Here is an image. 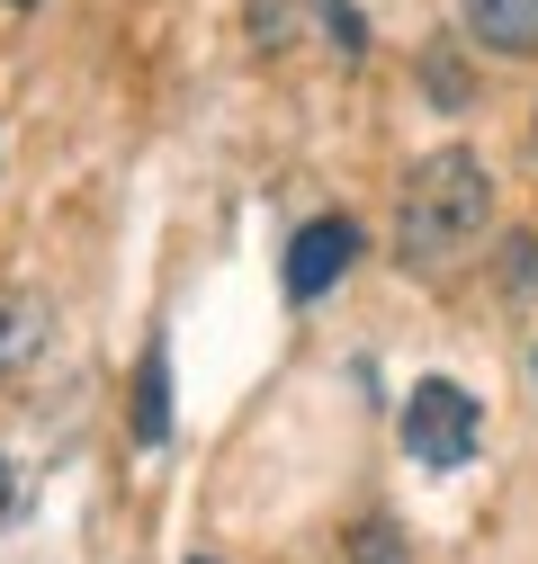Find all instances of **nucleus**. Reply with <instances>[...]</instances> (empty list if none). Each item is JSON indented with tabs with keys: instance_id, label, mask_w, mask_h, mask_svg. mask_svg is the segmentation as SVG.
Wrapping results in <instances>:
<instances>
[{
	"instance_id": "4",
	"label": "nucleus",
	"mask_w": 538,
	"mask_h": 564,
	"mask_svg": "<svg viewBox=\"0 0 538 564\" xmlns=\"http://www.w3.org/2000/svg\"><path fill=\"white\" fill-rule=\"evenodd\" d=\"M458 28L485 54L520 63V54H538V0H458Z\"/></svg>"
},
{
	"instance_id": "12",
	"label": "nucleus",
	"mask_w": 538,
	"mask_h": 564,
	"mask_svg": "<svg viewBox=\"0 0 538 564\" xmlns=\"http://www.w3.org/2000/svg\"><path fill=\"white\" fill-rule=\"evenodd\" d=\"M189 564H216V555H189Z\"/></svg>"
},
{
	"instance_id": "1",
	"label": "nucleus",
	"mask_w": 538,
	"mask_h": 564,
	"mask_svg": "<svg viewBox=\"0 0 538 564\" xmlns=\"http://www.w3.org/2000/svg\"><path fill=\"white\" fill-rule=\"evenodd\" d=\"M494 225V180L485 162L449 144V153H422L413 180H404V206H395V260L413 269V278H449L466 251L485 242Z\"/></svg>"
},
{
	"instance_id": "10",
	"label": "nucleus",
	"mask_w": 538,
	"mask_h": 564,
	"mask_svg": "<svg viewBox=\"0 0 538 564\" xmlns=\"http://www.w3.org/2000/svg\"><path fill=\"white\" fill-rule=\"evenodd\" d=\"M0 511H10V457H0Z\"/></svg>"
},
{
	"instance_id": "7",
	"label": "nucleus",
	"mask_w": 538,
	"mask_h": 564,
	"mask_svg": "<svg viewBox=\"0 0 538 564\" xmlns=\"http://www.w3.org/2000/svg\"><path fill=\"white\" fill-rule=\"evenodd\" d=\"M342 564H413V546H404V529H395V520H359V529H351V546H342Z\"/></svg>"
},
{
	"instance_id": "6",
	"label": "nucleus",
	"mask_w": 538,
	"mask_h": 564,
	"mask_svg": "<svg viewBox=\"0 0 538 564\" xmlns=\"http://www.w3.org/2000/svg\"><path fill=\"white\" fill-rule=\"evenodd\" d=\"M36 340H45V305L36 296H0V368H19Z\"/></svg>"
},
{
	"instance_id": "11",
	"label": "nucleus",
	"mask_w": 538,
	"mask_h": 564,
	"mask_svg": "<svg viewBox=\"0 0 538 564\" xmlns=\"http://www.w3.org/2000/svg\"><path fill=\"white\" fill-rule=\"evenodd\" d=\"M10 10H36V0H10Z\"/></svg>"
},
{
	"instance_id": "3",
	"label": "nucleus",
	"mask_w": 538,
	"mask_h": 564,
	"mask_svg": "<svg viewBox=\"0 0 538 564\" xmlns=\"http://www.w3.org/2000/svg\"><path fill=\"white\" fill-rule=\"evenodd\" d=\"M351 260H359V225H351V216H314V225L288 242V305L332 296V278H342Z\"/></svg>"
},
{
	"instance_id": "8",
	"label": "nucleus",
	"mask_w": 538,
	"mask_h": 564,
	"mask_svg": "<svg viewBox=\"0 0 538 564\" xmlns=\"http://www.w3.org/2000/svg\"><path fill=\"white\" fill-rule=\"evenodd\" d=\"M422 82H431V108H466V99H476V90H466V63H458L449 45L422 54Z\"/></svg>"
},
{
	"instance_id": "2",
	"label": "nucleus",
	"mask_w": 538,
	"mask_h": 564,
	"mask_svg": "<svg viewBox=\"0 0 538 564\" xmlns=\"http://www.w3.org/2000/svg\"><path fill=\"white\" fill-rule=\"evenodd\" d=\"M476 431H485V412H476V394H466L458 377H422L413 403H404V457L431 466V475L476 457Z\"/></svg>"
},
{
	"instance_id": "5",
	"label": "nucleus",
	"mask_w": 538,
	"mask_h": 564,
	"mask_svg": "<svg viewBox=\"0 0 538 564\" xmlns=\"http://www.w3.org/2000/svg\"><path fill=\"white\" fill-rule=\"evenodd\" d=\"M134 440H144V448L171 440V349L162 340L144 349V368H134Z\"/></svg>"
},
{
	"instance_id": "9",
	"label": "nucleus",
	"mask_w": 538,
	"mask_h": 564,
	"mask_svg": "<svg viewBox=\"0 0 538 564\" xmlns=\"http://www.w3.org/2000/svg\"><path fill=\"white\" fill-rule=\"evenodd\" d=\"M512 288H538V242H529V234L512 242Z\"/></svg>"
}]
</instances>
